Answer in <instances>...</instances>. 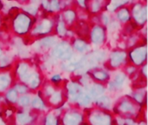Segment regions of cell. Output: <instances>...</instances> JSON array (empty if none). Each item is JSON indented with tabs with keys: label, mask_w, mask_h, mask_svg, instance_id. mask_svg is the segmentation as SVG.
<instances>
[{
	"label": "cell",
	"mask_w": 148,
	"mask_h": 125,
	"mask_svg": "<svg viewBox=\"0 0 148 125\" xmlns=\"http://www.w3.org/2000/svg\"><path fill=\"white\" fill-rule=\"evenodd\" d=\"M124 79H125V77H123V76H121V75H119L117 77H116V79H115V82H114V85H117V86H121V84H123V82H124Z\"/></svg>",
	"instance_id": "obj_19"
},
{
	"label": "cell",
	"mask_w": 148,
	"mask_h": 125,
	"mask_svg": "<svg viewBox=\"0 0 148 125\" xmlns=\"http://www.w3.org/2000/svg\"><path fill=\"white\" fill-rule=\"evenodd\" d=\"M7 97H8V99H9L10 101L15 102V101L16 100V91L14 90H10L9 93H8V95H7Z\"/></svg>",
	"instance_id": "obj_18"
},
{
	"label": "cell",
	"mask_w": 148,
	"mask_h": 125,
	"mask_svg": "<svg viewBox=\"0 0 148 125\" xmlns=\"http://www.w3.org/2000/svg\"><path fill=\"white\" fill-rule=\"evenodd\" d=\"M99 104L101 105V106H104V107H108L109 106V104H110V100L109 98H108L107 97H102L99 99Z\"/></svg>",
	"instance_id": "obj_14"
},
{
	"label": "cell",
	"mask_w": 148,
	"mask_h": 125,
	"mask_svg": "<svg viewBox=\"0 0 148 125\" xmlns=\"http://www.w3.org/2000/svg\"><path fill=\"white\" fill-rule=\"evenodd\" d=\"M90 103V97L88 96H84L82 98V101H81V104H83V105H87Z\"/></svg>",
	"instance_id": "obj_22"
},
{
	"label": "cell",
	"mask_w": 148,
	"mask_h": 125,
	"mask_svg": "<svg viewBox=\"0 0 148 125\" xmlns=\"http://www.w3.org/2000/svg\"><path fill=\"white\" fill-rule=\"evenodd\" d=\"M51 5H52V8H53L54 10L58 9V1H57V0H52Z\"/></svg>",
	"instance_id": "obj_25"
},
{
	"label": "cell",
	"mask_w": 148,
	"mask_h": 125,
	"mask_svg": "<svg viewBox=\"0 0 148 125\" xmlns=\"http://www.w3.org/2000/svg\"><path fill=\"white\" fill-rule=\"evenodd\" d=\"M75 46L79 51H84L87 50V44L82 41H76Z\"/></svg>",
	"instance_id": "obj_12"
},
{
	"label": "cell",
	"mask_w": 148,
	"mask_h": 125,
	"mask_svg": "<svg viewBox=\"0 0 148 125\" xmlns=\"http://www.w3.org/2000/svg\"><path fill=\"white\" fill-rule=\"evenodd\" d=\"M121 107H122V109L124 110H132V106L129 104H122Z\"/></svg>",
	"instance_id": "obj_24"
},
{
	"label": "cell",
	"mask_w": 148,
	"mask_h": 125,
	"mask_svg": "<svg viewBox=\"0 0 148 125\" xmlns=\"http://www.w3.org/2000/svg\"><path fill=\"white\" fill-rule=\"evenodd\" d=\"M107 76H108V75H107L106 73L102 72V71H101V72H98V73H95V77L96 78L100 79V80H104V79H106V78L108 77Z\"/></svg>",
	"instance_id": "obj_20"
},
{
	"label": "cell",
	"mask_w": 148,
	"mask_h": 125,
	"mask_svg": "<svg viewBox=\"0 0 148 125\" xmlns=\"http://www.w3.org/2000/svg\"><path fill=\"white\" fill-rule=\"evenodd\" d=\"M9 84V78L6 76H0V90H3Z\"/></svg>",
	"instance_id": "obj_9"
},
{
	"label": "cell",
	"mask_w": 148,
	"mask_h": 125,
	"mask_svg": "<svg viewBox=\"0 0 148 125\" xmlns=\"http://www.w3.org/2000/svg\"><path fill=\"white\" fill-rule=\"evenodd\" d=\"M124 58V55L119 52H115L112 55V64L113 65L116 66L119 65Z\"/></svg>",
	"instance_id": "obj_8"
},
{
	"label": "cell",
	"mask_w": 148,
	"mask_h": 125,
	"mask_svg": "<svg viewBox=\"0 0 148 125\" xmlns=\"http://www.w3.org/2000/svg\"><path fill=\"white\" fill-rule=\"evenodd\" d=\"M54 56L62 58V59H69L71 57L73 52L70 49V47L67 44H59L54 50H53Z\"/></svg>",
	"instance_id": "obj_1"
},
{
	"label": "cell",
	"mask_w": 148,
	"mask_h": 125,
	"mask_svg": "<svg viewBox=\"0 0 148 125\" xmlns=\"http://www.w3.org/2000/svg\"><path fill=\"white\" fill-rule=\"evenodd\" d=\"M54 43H55V39L53 37H47V38L42 40V45H44L46 47L53 45Z\"/></svg>",
	"instance_id": "obj_16"
},
{
	"label": "cell",
	"mask_w": 148,
	"mask_h": 125,
	"mask_svg": "<svg viewBox=\"0 0 148 125\" xmlns=\"http://www.w3.org/2000/svg\"><path fill=\"white\" fill-rule=\"evenodd\" d=\"M103 37H104V34H103L102 30L100 27H97L93 30V32H92V40H93L94 43H95V44L101 43L102 40H103Z\"/></svg>",
	"instance_id": "obj_4"
},
{
	"label": "cell",
	"mask_w": 148,
	"mask_h": 125,
	"mask_svg": "<svg viewBox=\"0 0 148 125\" xmlns=\"http://www.w3.org/2000/svg\"><path fill=\"white\" fill-rule=\"evenodd\" d=\"M32 105L35 107V108H37V109H42L44 107L42 102L39 99V98H35L32 102Z\"/></svg>",
	"instance_id": "obj_17"
},
{
	"label": "cell",
	"mask_w": 148,
	"mask_h": 125,
	"mask_svg": "<svg viewBox=\"0 0 148 125\" xmlns=\"http://www.w3.org/2000/svg\"><path fill=\"white\" fill-rule=\"evenodd\" d=\"M104 91L103 88L100 85H95L94 88H92V90H91V93L94 97H97V96H100L102 92Z\"/></svg>",
	"instance_id": "obj_10"
},
{
	"label": "cell",
	"mask_w": 148,
	"mask_h": 125,
	"mask_svg": "<svg viewBox=\"0 0 148 125\" xmlns=\"http://www.w3.org/2000/svg\"><path fill=\"white\" fill-rule=\"evenodd\" d=\"M20 104L23 106H26L29 104V98L28 97H23L20 99Z\"/></svg>",
	"instance_id": "obj_21"
},
{
	"label": "cell",
	"mask_w": 148,
	"mask_h": 125,
	"mask_svg": "<svg viewBox=\"0 0 148 125\" xmlns=\"http://www.w3.org/2000/svg\"><path fill=\"white\" fill-rule=\"evenodd\" d=\"M118 17L122 21H126L129 18V14H128V11L127 10H122L119 12L118 14Z\"/></svg>",
	"instance_id": "obj_13"
},
{
	"label": "cell",
	"mask_w": 148,
	"mask_h": 125,
	"mask_svg": "<svg viewBox=\"0 0 148 125\" xmlns=\"http://www.w3.org/2000/svg\"><path fill=\"white\" fill-rule=\"evenodd\" d=\"M30 85L32 87H35L38 84V79H37V77H31L30 79Z\"/></svg>",
	"instance_id": "obj_23"
},
{
	"label": "cell",
	"mask_w": 148,
	"mask_h": 125,
	"mask_svg": "<svg viewBox=\"0 0 148 125\" xmlns=\"http://www.w3.org/2000/svg\"><path fill=\"white\" fill-rule=\"evenodd\" d=\"M134 16L136 17L138 21H145L147 17V11L146 8L141 7H136L134 10Z\"/></svg>",
	"instance_id": "obj_5"
},
{
	"label": "cell",
	"mask_w": 148,
	"mask_h": 125,
	"mask_svg": "<svg viewBox=\"0 0 148 125\" xmlns=\"http://www.w3.org/2000/svg\"><path fill=\"white\" fill-rule=\"evenodd\" d=\"M18 121L22 124H26L30 121V117L27 116L26 114H21V115H18Z\"/></svg>",
	"instance_id": "obj_15"
},
{
	"label": "cell",
	"mask_w": 148,
	"mask_h": 125,
	"mask_svg": "<svg viewBox=\"0 0 148 125\" xmlns=\"http://www.w3.org/2000/svg\"><path fill=\"white\" fill-rule=\"evenodd\" d=\"M69 94L71 96L72 100H77L79 99L82 95V89L79 85L76 84H70V88H69Z\"/></svg>",
	"instance_id": "obj_3"
},
{
	"label": "cell",
	"mask_w": 148,
	"mask_h": 125,
	"mask_svg": "<svg viewBox=\"0 0 148 125\" xmlns=\"http://www.w3.org/2000/svg\"><path fill=\"white\" fill-rule=\"evenodd\" d=\"M94 123H95V124H106V123H108V118H107L106 117H103V116L96 115L94 117Z\"/></svg>",
	"instance_id": "obj_11"
},
{
	"label": "cell",
	"mask_w": 148,
	"mask_h": 125,
	"mask_svg": "<svg viewBox=\"0 0 148 125\" xmlns=\"http://www.w3.org/2000/svg\"><path fill=\"white\" fill-rule=\"evenodd\" d=\"M29 25V19L24 15H20L16 20L15 26L16 30L20 33L24 32L28 29Z\"/></svg>",
	"instance_id": "obj_2"
},
{
	"label": "cell",
	"mask_w": 148,
	"mask_h": 125,
	"mask_svg": "<svg viewBox=\"0 0 148 125\" xmlns=\"http://www.w3.org/2000/svg\"><path fill=\"white\" fill-rule=\"evenodd\" d=\"M131 56H132L133 60L135 61L136 64H140L146 58V50H144L143 52L141 50H136L134 52V55H131Z\"/></svg>",
	"instance_id": "obj_6"
},
{
	"label": "cell",
	"mask_w": 148,
	"mask_h": 125,
	"mask_svg": "<svg viewBox=\"0 0 148 125\" xmlns=\"http://www.w3.org/2000/svg\"><path fill=\"white\" fill-rule=\"evenodd\" d=\"M81 118L78 115L76 114H71L69 116H67L65 118H64V122L66 124H78L80 122Z\"/></svg>",
	"instance_id": "obj_7"
}]
</instances>
